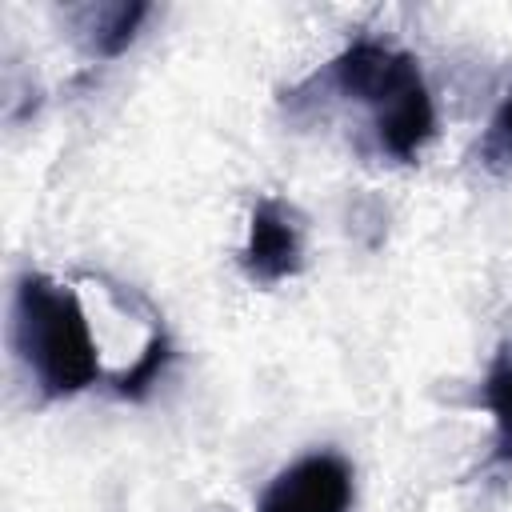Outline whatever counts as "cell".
Listing matches in <instances>:
<instances>
[{
	"label": "cell",
	"mask_w": 512,
	"mask_h": 512,
	"mask_svg": "<svg viewBox=\"0 0 512 512\" xmlns=\"http://www.w3.org/2000/svg\"><path fill=\"white\" fill-rule=\"evenodd\" d=\"M328 92L368 112V132L388 160H416L436 136V104L420 60L380 36L348 40L316 76Z\"/></svg>",
	"instance_id": "obj_1"
},
{
	"label": "cell",
	"mask_w": 512,
	"mask_h": 512,
	"mask_svg": "<svg viewBox=\"0 0 512 512\" xmlns=\"http://www.w3.org/2000/svg\"><path fill=\"white\" fill-rule=\"evenodd\" d=\"M12 348L48 400L80 396L104 376L100 336L76 288L24 268L12 284Z\"/></svg>",
	"instance_id": "obj_2"
},
{
	"label": "cell",
	"mask_w": 512,
	"mask_h": 512,
	"mask_svg": "<svg viewBox=\"0 0 512 512\" xmlns=\"http://www.w3.org/2000/svg\"><path fill=\"white\" fill-rule=\"evenodd\" d=\"M356 496L352 464L324 448L280 468L256 500V512H348Z\"/></svg>",
	"instance_id": "obj_3"
},
{
	"label": "cell",
	"mask_w": 512,
	"mask_h": 512,
	"mask_svg": "<svg viewBox=\"0 0 512 512\" xmlns=\"http://www.w3.org/2000/svg\"><path fill=\"white\" fill-rule=\"evenodd\" d=\"M240 268L256 284H280L304 268V220L288 200H256L240 248Z\"/></svg>",
	"instance_id": "obj_4"
},
{
	"label": "cell",
	"mask_w": 512,
	"mask_h": 512,
	"mask_svg": "<svg viewBox=\"0 0 512 512\" xmlns=\"http://www.w3.org/2000/svg\"><path fill=\"white\" fill-rule=\"evenodd\" d=\"M148 16H152V8L140 4V0L68 8V24L76 28L80 44H84L92 56H120V52L140 36V24H144Z\"/></svg>",
	"instance_id": "obj_5"
},
{
	"label": "cell",
	"mask_w": 512,
	"mask_h": 512,
	"mask_svg": "<svg viewBox=\"0 0 512 512\" xmlns=\"http://www.w3.org/2000/svg\"><path fill=\"white\" fill-rule=\"evenodd\" d=\"M480 396L492 416V464H512V336L492 352Z\"/></svg>",
	"instance_id": "obj_6"
},
{
	"label": "cell",
	"mask_w": 512,
	"mask_h": 512,
	"mask_svg": "<svg viewBox=\"0 0 512 512\" xmlns=\"http://www.w3.org/2000/svg\"><path fill=\"white\" fill-rule=\"evenodd\" d=\"M480 156H484V164H492V168L512 164V84H508L504 100L496 104V112H492V120H488V128H484Z\"/></svg>",
	"instance_id": "obj_7"
}]
</instances>
